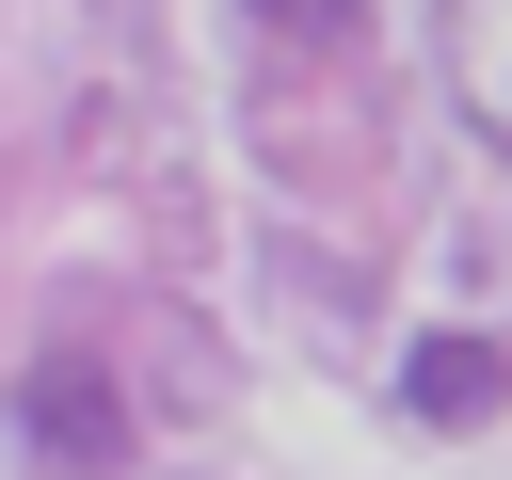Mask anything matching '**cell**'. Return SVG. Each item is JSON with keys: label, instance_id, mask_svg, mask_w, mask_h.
<instances>
[{"label": "cell", "instance_id": "6da1fadb", "mask_svg": "<svg viewBox=\"0 0 512 480\" xmlns=\"http://www.w3.org/2000/svg\"><path fill=\"white\" fill-rule=\"evenodd\" d=\"M16 432H32L64 480H128V448H144V416L112 400V368H96V352H32V384H16Z\"/></svg>", "mask_w": 512, "mask_h": 480}, {"label": "cell", "instance_id": "3957f363", "mask_svg": "<svg viewBox=\"0 0 512 480\" xmlns=\"http://www.w3.org/2000/svg\"><path fill=\"white\" fill-rule=\"evenodd\" d=\"M448 64H464L480 128H512V0H464V16H448Z\"/></svg>", "mask_w": 512, "mask_h": 480}, {"label": "cell", "instance_id": "277c9868", "mask_svg": "<svg viewBox=\"0 0 512 480\" xmlns=\"http://www.w3.org/2000/svg\"><path fill=\"white\" fill-rule=\"evenodd\" d=\"M256 32H272V48H320V64H352V48H368V0H256Z\"/></svg>", "mask_w": 512, "mask_h": 480}, {"label": "cell", "instance_id": "7a4b0ae2", "mask_svg": "<svg viewBox=\"0 0 512 480\" xmlns=\"http://www.w3.org/2000/svg\"><path fill=\"white\" fill-rule=\"evenodd\" d=\"M400 400H416L432 432H480V416L512 400V368H496V336H416V368H400Z\"/></svg>", "mask_w": 512, "mask_h": 480}]
</instances>
